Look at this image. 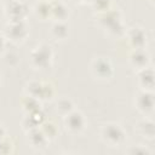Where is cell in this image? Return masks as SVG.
I'll return each instance as SVG.
<instances>
[{
	"label": "cell",
	"instance_id": "2e32d148",
	"mask_svg": "<svg viewBox=\"0 0 155 155\" xmlns=\"http://www.w3.org/2000/svg\"><path fill=\"white\" fill-rule=\"evenodd\" d=\"M52 35L57 40H64L68 35V27L65 25L64 22H56L52 25Z\"/></svg>",
	"mask_w": 155,
	"mask_h": 155
},
{
	"label": "cell",
	"instance_id": "8fae6325",
	"mask_svg": "<svg viewBox=\"0 0 155 155\" xmlns=\"http://www.w3.org/2000/svg\"><path fill=\"white\" fill-rule=\"evenodd\" d=\"M149 54L144 48H134V51L130 56V63L137 70L144 69L149 64Z\"/></svg>",
	"mask_w": 155,
	"mask_h": 155
},
{
	"label": "cell",
	"instance_id": "d6986e66",
	"mask_svg": "<svg viewBox=\"0 0 155 155\" xmlns=\"http://www.w3.org/2000/svg\"><path fill=\"white\" fill-rule=\"evenodd\" d=\"M91 4L93 6V8L101 13L105 12L110 8V0H92Z\"/></svg>",
	"mask_w": 155,
	"mask_h": 155
},
{
	"label": "cell",
	"instance_id": "ffe728a7",
	"mask_svg": "<svg viewBox=\"0 0 155 155\" xmlns=\"http://www.w3.org/2000/svg\"><path fill=\"white\" fill-rule=\"evenodd\" d=\"M130 151H131V153H150L147 148H143V149H136V148H134V149H131Z\"/></svg>",
	"mask_w": 155,
	"mask_h": 155
},
{
	"label": "cell",
	"instance_id": "44dd1931",
	"mask_svg": "<svg viewBox=\"0 0 155 155\" xmlns=\"http://www.w3.org/2000/svg\"><path fill=\"white\" fill-rule=\"evenodd\" d=\"M4 47H5V39L2 35H0V52L4 50Z\"/></svg>",
	"mask_w": 155,
	"mask_h": 155
},
{
	"label": "cell",
	"instance_id": "3957f363",
	"mask_svg": "<svg viewBox=\"0 0 155 155\" xmlns=\"http://www.w3.org/2000/svg\"><path fill=\"white\" fill-rule=\"evenodd\" d=\"M99 23L113 35H119L124 31V25L117 11H110L109 8L108 11L102 12L99 16Z\"/></svg>",
	"mask_w": 155,
	"mask_h": 155
},
{
	"label": "cell",
	"instance_id": "ac0fdd59",
	"mask_svg": "<svg viewBox=\"0 0 155 155\" xmlns=\"http://www.w3.org/2000/svg\"><path fill=\"white\" fill-rule=\"evenodd\" d=\"M56 109L57 111L62 115V116H65L67 114H69L71 110H74V104L73 102L69 99V98H62L57 102L56 104Z\"/></svg>",
	"mask_w": 155,
	"mask_h": 155
},
{
	"label": "cell",
	"instance_id": "277c9868",
	"mask_svg": "<svg viewBox=\"0 0 155 155\" xmlns=\"http://www.w3.org/2000/svg\"><path fill=\"white\" fill-rule=\"evenodd\" d=\"M29 34L28 25L24 21H10L5 28V35L12 42H23Z\"/></svg>",
	"mask_w": 155,
	"mask_h": 155
},
{
	"label": "cell",
	"instance_id": "e0dca14e",
	"mask_svg": "<svg viewBox=\"0 0 155 155\" xmlns=\"http://www.w3.org/2000/svg\"><path fill=\"white\" fill-rule=\"evenodd\" d=\"M138 131L143 137L153 138L154 137V124L150 120H143L138 124Z\"/></svg>",
	"mask_w": 155,
	"mask_h": 155
},
{
	"label": "cell",
	"instance_id": "4fadbf2b",
	"mask_svg": "<svg viewBox=\"0 0 155 155\" xmlns=\"http://www.w3.org/2000/svg\"><path fill=\"white\" fill-rule=\"evenodd\" d=\"M28 140L35 148H44L45 144L47 143L48 138L45 136V133L42 132V130H39L36 127L34 130L28 131Z\"/></svg>",
	"mask_w": 155,
	"mask_h": 155
},
{
	"label": "cell",
	"instance_id": "5bb4252c",
	"mask_svg": "<svg viewBox=\"0 0 155 155\" xmlns=\"http://www.w3.org/2000/svg\"><path fill=\"white\" fill-rule=\"evenodd\" d=\"M69 16V10L63 2H51V17L57 22H64Z\"/></svg>",
	"mask_w": 155,
	"mask_h": 155
},
{
	"label": "cell",
	"instance_id": "8992f818",
	"mask_svg": "<svg viewBox=\"0 0 155 155\" xmlns=\"http://www.w3.org/2000/svg\"><path fill=\"white\" fill-rule=\"evenodd\" d=\"M4 11L10 21H24L29 12V7L25 2L21 0H12L7 2Z\"/></svg>",
	"mask_w": 155,
	"mask_h": 155
},
{
	"label": "cell",
	"instance_id": "9c48e42d",
	"mask_svg": "<svg viewBox=\"0 0 155 155\" xmlns=\"http://www.w3.org/2000/svg\"><path fill=\"white\" fill-rule=\"evenodd\" d=\"M136 107L144 115H151L154 111V96L151 91L142 90L136 97Z\"/></svg>",
	"mask_w": 155,
	"mask_h": 155
},
{
	"label": "cell",
	"instance_id": "6da1fadb",
	"mask_svg": "<svg viewBox=\"0 0 155 155\" xmlns=\"http://www.w3.org/2000/svg\"><path fill=\"white\" fill-rule=\"evenodd\" d=\"M101 137L105 144H108L110 147H119L125 142L126 133L120 125L109 122L102 127Z\"/></svg>",
	"mask_w": 155,
	"mask_h": 155
},
{
	"label": "cell",
	"instance_id": "ba28073f",
	"mask_svg": "<svg viewBox=\"0 0 155 155\" xmlns=\"http://www.w3.org/2000/svg\"><path fill=\"white\" fill-rule=\"evenodd\" d=\"M27 93L30 97H34L36 99H48L53 94L52 86L46 82H39V81H31L28 84Z\"/></svg>",
	"mask_w": 155,
	"mask_h": 155
},
{
	"label": "cell",
	"instance_id": "5b68a950",
	"mask_svg": "<svg viewBox=\"0 0 155 155\" xmlns=\"http://www.w3.org/2000/svg\"><path fill=\"white\" fill-rule=\"evenodd\" d=\"M91 70L92 74L101 80H108L113 76L114 69H113V64L110 63V61L105 57H97L92 61L91 64Z\"/></svg>",
	"mask_w": 155,
	"mask_h": 155
},
{
	"label": "cell",
	"instance_id": "52a82bcc",
	"mask_svg": "<svg viewBox=\"0 0 155 155\" xmlns=\"http://www.w3.org/2000/svg\"><path fill=\"white\" fill-rule=\"evenodd\" d=\"M63 120L67 130L71 133H80L86 127V119L84 114L78 110H71L69 114L63 116Z\"/></svg>",
	"mask_w": 155,
	"mask_h": 155
},
{
	"label": "cell",
	"instance_id": "30bf717a",
	"mask_svg": "<svg viewBox=\"0 0 155 155\" xmlns=\"http://www.w3.org/2000/svg\"><path fill=\"white\" fill-rule=\"evenodd\" d=\"M127 38H128L130 44L134 48H144L147 45V34L139 27L131 28L127 33Z\"/></svg>",
	"mask_w": 155,
	"mask_h": 155
},
{
	"label": "cell",
	"instance_id": "7a4b0ae2",
	"mask_svg": "<svg viewBox=\"0 0 155 155\" xmlns=\"http://www.w3.org/2000/svg\"><path fill=\"white\" fill-rule=\"evenodd\" d=\"M52 58H53V52L51 47L46 44L38 45L30 53L31 64L39 69L48 68L52 63Z\"/></svg>",
	"mask_w": 155,
	"mask_h": 155
},
{
	"label": "cell",
	"instance_id": "7c38bea8",
	"mask_svg": "<svg viewBox=\"0 0 155 155\" xmlns=\"http://www.w3.org/2000/svg\"><path fill=\"white\" fill-rule=\"evenodd\" d=\"M138 84L144 91H153L154 87V73L149 67L138 70Z\"/></svg>",
	"mask_w": 155,
	"mask_h": 155
},
{
	"label": "cell",
	"instance_id": "9a60e30c",
	"mask_svg": "<svg viewBox=\"0 0 155 155\" xmlns=\"http://www.w3.org/2000/svg\"><path fill=\"white\" fill-rule=\"evenodd\" d=\"M34 10L40 18H47L51 16V2L48 0H39Z\"/></svg>",
	"mask_w": 155,
	"mask_h": 155
},
{
	"label": "cell",
	"instance_id": "7402d4cb",
	"mask_svg": "<svg viewBox=\"0 0 155 155\" xmlns=\"http://www.w3.org/2000/svg\"><path fill=\"white\" fill-rule=\"evenodd\" d=\"M73 1H75V2H87V1H92V0H73Z\"/></svg>",
	"mask_w": 155,
	"mask_h": 155
},
{
	"label": "cell",
	"instance_id": "603a6c76",
	"mask_svg": "<svg viewBox=\"0 0 155 155\" xmlns=\"http://www.w3.org/2000/svg\"><path fill=\"white\" fill-rule=\"evenodd\" d=\"M2 11H4V8H2V6H1V4H0V15H1Z\"/></svg>",
	"mask_w": 155,
	"mask_h": 155
}]
</instances>
